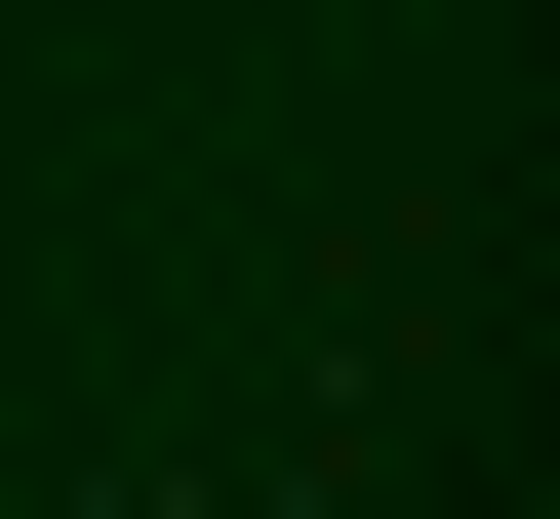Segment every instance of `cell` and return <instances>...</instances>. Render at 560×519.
<instances>
[]
</instances>
